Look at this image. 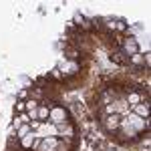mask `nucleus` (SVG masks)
<instances>
[{
  "label": "nucleus",
  "instance_id": "nucleus-1",
  "mask_svg": "<svg viewBox=\"0 0 151 151\" xmlns=\"http://www.w3.org/2000/svg\"><path fill=\"white\" fill-rule=\"evenodd\" d=\"M48 121H50L52 125H63V123H67V121H73V119H70V113H69L67 107H63V105H55V107H50Z\"/></svg>",
  "mask_w": 151,
  "mask_h": 151
},
{
  "label": "nucleus",
  "instance_id": "nucleus-7",
  "mask_svg": "<svg viewBox=\"0 0 151 151\" xmlns=\"http://www.w3.org/2000/svg\"><path fill=\"white\" fill-rule=\"evenodd\" d=\"M28 133H32V127H30V123H26V125H20V127L16 129V137H18V139L26 137Z\"/></svg>",
  "mask_w": 151,
  "mask_h": 151
},
{
  "label": "nucleus",
  "instance_id": "nucleus-4",
  "mask_svg": "<svg viewBox=\"0 0 151 151\" xmlns=\"http://www.w3.org/2000/svg\"><path fill=\"white\" fill-rule=\"evenodd\" d=\"M35 139H36V133L32 131V133H28L26 137H22V139H20V147H24V149H32Z\"/></svg>",
  "mask_w": 151,
  "mask_h": 151
},
{
  "label": "nucleus",
  "instance_id": "nucleus-3",
  "mask_svg": "<svg viewBox=\"0 0 151 151\" xmlns=\"http://www.w3.org/2000/svg\"><path fill=\"white\" fill-rule=\"evenodd\" d=\"M48 115H50V109H48L47 105L38 103V109H36V121L47 123V121H48Z\"/></svg>",
  "mask_w": 151,
  "mask_h": 151
},
{
  "label": "nucleus",
  "instance_id": "nucleus-2",
  "mask_svg": "<svg viewBox=\"0 0 151 151\" xmlns=\"http://www.w3.org/2000/svg\"><path fill=\"white\" fill-rule=\"evenodd\" d=\"M103 121H105V127H107V131H109V133H115L117 129H119L121 117L117 115V113H111V115H107V117H105Z\"/></svg>",
  "mask_w": 151,
  "mask_h": 151
},
{
  "label": "nucleus",
  "instance_id": "nucleus-5",
  "mask_svg": "<svg viewBox=\"0 0 151 151\" xmlns=\"http://www.w3.org/2000/svg\"><path fill=\"white\" fill-rule=\"evenodd\" d=\"M135 115L141 117V119H143V117L147 119V117H149V105H147V103H139V105H135Z\"/></svg>",
  "mask_w": 151,
  "mask_h": 151
},
{
  "label": "nucleus",
  "instance_id": "nucleus-6",
  "mask_svg": "<svg viewBox=\"0 0 151 151\" xmlns=\"http://www.w3.org/2000/svg\"><path fill=\"white\" fill-rule=\"evenodd\" d=\"M24 109L28 111V115L32 117V119H36V109H38V103H36L35 99H28V101L24 103Z\"/></svg>",
  "mask_w": 151,
  "mask_h": 151
}]
</instances>
